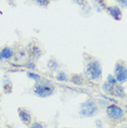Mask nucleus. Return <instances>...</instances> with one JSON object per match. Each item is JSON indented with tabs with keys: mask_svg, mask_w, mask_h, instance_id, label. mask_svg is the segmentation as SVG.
<instances>
[{
	"mask_svg": "<svg viewBox=\"0 0 127 128\" xmlns=\"http://www.w3.org/2000/svg\"><path fill=\"white\" fill-rule=\"evenodd\" d=\"M102 88H103V90H104L105 92H107V93H110L111 91H112V89H113V86H111V84H110L106 82V83L102 86Z\"/></svg>",
	"mask_w": 127,
	"mask_h": 128,
	"instance_id": "6ab92c4d",
	"label": "nucleus"
},
{
	"mask_svg": "<svg viewBox=\"0 0 127 128\" xmlns=\"http://www.w3.org/2000/svg\"><path fill=\"white\" fill-rule=\"evenodd\" d=\"M124 128H127V127H124Z\"/></svg>",
	"mask_w": 127,
	"mask_h": 128,
	"instance_id": "393cba45",
	"label": "nucleus"
},
{
	"mask_svg": "<svg viewBox=\"0 0 127 128\" xmlns=\"http://www.w3.org/2000/svg\"><path fill=\"white\" fill-rule=\"evenodd\" d=\"M120 5H122L124 6H127V1H119Z\"/></svg>",
	"mask_w": 127,
	"mask_h": 128,
	"instance_id": "4be33fe9",
	"label": "nucleus"
},
{
	"mask_svg": "<svg viewBox=\"0 0 127 128\" xmlns=\"http://www.w3.org/2000/svg\"><path fill=\"white\" fill-rule=\"evenodd\" d=\"M107 83H108L111 86H115L117 84V81L115 79V77L111 74H108V79H107Z\"/></svg>",
	"mask_w": 127,
	"mask_h": 128,
	"instance_id": "aec40b11",
	"label": "nucleus"
},
{
	"mask_svg": "<svg viewBox=\"0 0 127 128\" xmlns=\"http://www.w3.org/2000/svg\"><path fill=\"white\" fill-rule=\"evenodd\" d=\"M35 3L40 6H48L50 3V1H48V0H36Z\"/></svg>",
	"mask_w": 127,
	"mask_h": 128,
	"instance_id": "412c9836",
	"label": "nucleus"
},
{
	"mask_svg": "<svg viewBox=\"0 0 127 128\" xmlns=\"http://www.w3.org/2000/svg\"><path fill=\"white\" fill-rule=\"evenodd\" d=\"M56 79L58 81H60V82H67V81H69V76H68V74L65 72L60 70V72H58Z\"/></svg>",
	"mask_w": 127,
	"mask_h": 128,
	"instance_id": "2eb2a0df",
	"label": "nucleus"
},
{
	"mask_svg": "<svg viewBox=\"0 0 127 128\" xmlns=\"http://www.w3.org/2000/svg\"><path fill=\"white\" fill-rule=\"evenodd\" d=\"M18 115H19L20 121L25 125H30L32 124V114L30 110L25 108H19L18 109Z\"/></svg>",
	"mask_w": 127,
	"mask_h": 128,
	"instance_id": "0eeeda50",
	"label": "nucleus"
},
{
	"mask_svg": "<svg viewBox=\"0 0 127 128\" xmlns=\"http://www.w3.org/2000/svg\"><path fill=\"white\" fill-rule=\"evenodd\" d=\"M86 77L93 82H98L102 77V68L98 60H93L87 62L86 70H84Z\"/></svg>",
	"mask_w": 127,
	"mask_h": 128,
	"instance_id": "f03ea898",
	"label": "nucleus"
},
{
	"mask_svg": "<svg viewBox=\"0 0 127 128\" xmlns=\"http://www.w3.org/2000/svg\"><path fill=\"white\" fill-rule=\"evenodd\" d=\"M114 72L115 79L117 82L124 83V82L127 81V66L124 63L118 61L115 65Z\"/></svg>",
	"mask_w": 127,
	"mask_h": 128,
	"instance_id": "39448f33",
	"label": "nucleus"
},
{
	"mask_svg": "<svg viewBox=\"0 0 127 128\" xmlns=\"http://www.w3.org/2000/svg\"><path fill=\"white\" fill-rule=\"evenodd\" d=\"M108 14L110 15L114 20H121L122 19V11L121 10L116 6H108Z\"/></svg>",
	"mask_w": 127,
	"mask_h": 128,
	"instance_id": "1a4fd4ad",
	"label": "nucleus"
},
{
	"mask_svg": "<svg viewBox=\"0 0 127 128\" xmlns=\"http://www.w3.org/2000/svg\"><path fill=\"white\" fill-rule=\"evenodd\" d=\"M26 75H27L28 78L35 81V82H38V81H40L42 79L40 74H35V72H26Z\"/></svg>",
	"mask_w": 127,
	"mask_h": 128,
	"instance_id": "dca6fc26",
	"label": "nucleus"
},
{
	"mask_svg": "<svg viewBox=\"0 0 127 128\" xmlns=\"http://www.w3.org/2000/svg\"><path fill=\"white\" fill-rule=\"evenodd\" d=\"M55 92V86L52 82L46 79H41L38 82H35L34 86V93L39 98H44L52 96Z\"/></svg>",
	"mask_w": 127,
	"mask_h": 128,
	"instance_id": "f257e3e1",
	"label": "nucleus"
},
{
	"mask_svg": "<svg viewBox=\"0 0 127 128\" xmlns=\"http://www.w3.org/2000/svg\"><path fill=\"white\" fill-rule=\"evenodd\" d=\"M70 81L72 82L74 84H77V86H81L84 84V77L81 75V74H73L72 76V79Z\"/></svg>",
	"mask_w": 127,
	"mask_h": 128,
	"instance_id": "ddd939ff",
	"label": "nucleus"
},
{
	"mask_svg": "<svg viewBox=\"0 0 127 128\" xmlns=\"http://www.w3.org/2000/svg\"><path fill=\"white\" fill-rule=\"evenodd\" d=\"M4 90L6 91V93H11L12 91V84L10 79H6L4 82Z\"/></svg>",
	"mask_w": 127,
	"mask_h": 128,
	"instance_id": "f3484780",
	"label": "nucleus"
},
{
	"mask_svg": "<svg viewBox=\"0 0 127 128\" xmlns=\"http://www.w3.org/2000/svg\"><path fill=\"white\" fill-rule=\"evenodd\" d=\"M26 51H27V55L29 56V58L34 60L40 58L42 54H43L41 48L37 45H34V44H30L26 49Z\"/></svg>",
	"mask_w": 127,
	"mask_h": 128,
	"instance_id": "423d86ee",
	"label": "nucleus"
},
{
	"mask_svg": "<svg viewBox=\"0 0 127 128\" xmlns=\"http://www.w3.org/2000/svg\"><path fill=\"white\" fill-rule=\"evenodd\" d=\"M15 55V51L14 48L11 46H4L0 49V56L2 60H11Z\"/></svg>",
	"mask_w": 127,
	"mask_h": 128,
	"instance_id": "6e6552de",
	"label": "nucleus"
},
{
	"mask_svg": "<svg viewBox=\"0 0 127 128\" xmlns=\"http://www.w3.org/2000/svg\"><path fill=\"white\" fill-rule=\"evenodd\" d=\"M3 60H2V58H1V56H0V61H2Z\"/></svg>",
	"mask_w": 127,
	"mask_h": 128,
	"instance_id": "5701e85b",
	"label": "nucleus"
},
{
	"mask_svg": "<svg viewBox=\"0 0 127 128\" xmlns=\"http://www.w3.org/2000/svg\"><path fill=\"white\" fill-rule=\"evenodd\" d=\"M106 112H107V116L108 118L110 120H113V121H119V120L122 119L124 115V110L119 106L115 105V104L108 105L107 107Z\"/></svg>",
	"mask_w": 127,
	"mask_h": 128,
	"instance_id": "20e7f679",
	"label": "nucleus"
},
{
	"mask_svg": "<svg viewBox=\"0 0 127 128\" xmlns=\"http://www.w3.org/2000/svg\"><path fill=\"white\" fill-rule=\"evenodd\" d=\"M23 67L26 68L27 70H35V69H36L35 60H31V58H28V60L24 62V64H23Z\"/></svg>",
	"mask_w": 127,
	"mask_h": 128,
	"instance_id": "4468645a",
	"label": "nucleus"
},
{
	"mask_svg": "<svg viewBox=\"0 0 127 128\" xmlns=\"http://www.w3.org/2000/svg\"><path fill=\"white\" fill-rule=\"evenodd\" d=\"M27 56V51H26V49H22V48H20L19 50H17L15 52V55H14V57H13V60L14 61H20L22 60V58H24Z\"/></svg>",
	"mask_w": 127,
	"mask_h": 128,
	"instance_id": "9d476101",
	"label": "nucleus"
},
{
	"mask_svg": "<svg viewBox=\"0 0 127 128\" xmlns=\"http://www.w3.org/2000/svg\"><path fill=\"white\" fill-rule=\"evenodd\" d=\"M48 68L50 70L55 72V70H58V69H60V64H58V62L56 60H54V58H50L48 62Z\"/></svg>",
	"mask_w": 127,
	"mask_h": 128,
	"instance_id": "f8f14e48",
	"label": "nucleus"
},
{
	"mask_svg": "<svg viewBox=\"0 0 127 128\" xmlns=\"http://www.w3.org/2000/svg\"><path fill=\"white\" fill-rule=\"evenodd\" d=\"M0 100H1V95H0Z\"/></svg>",
	"mask_w": 127,
	"mask_h": 128,
	"instance_id": "b1692460",
	"label": "nucleus"
},
{
	"mask_svg": "<svg viewBox=\"0 0 127 128\" xmlns=\"http://www.w3.org/2000/svg\"><path fill=\"white\" fill-rule=\"evenodd\" d=\"M29 128H46L44 124H42L41 122H32V124L29 125Z\"/></svg>",
	"mask_w": 127,
	"mask_h": 128,
	"instance_id": "a211bd4d",
	"label": "nucleus"
},
{
	"mask_svg": "<svg viewBox=\"0 0 127 128\" xmlns=\"http://www.w3.org/2000/svg\"><path fill=\"white\" fill-rule=\"evenodd\" d=\"M112 92L114 94V96H118V98H122V96H124V89L121 84H115L113 86Z\"/></svg>",
	"mask_w": 127,
	"mask_h": 128,
	"instance_id": "9b49d317",
	"label": "nucleus"
},
{
	"mask_svg": "<svg viewBox=\"0 0 127 128\" xmlns=\"http://www.w3.org/2000/svg\"><path fill=\"white\" fill-rule=\"evenodd\" d=\"M98 108L96 103L92 99H86L80 106V115L83 117H92L98 112Z\"/></svg>",
	"mask_w": 127,
	"mask_h": 128,
	"instance_id": "7ed1b4c3",
	"label": "nucleus"
}]
</instances>
